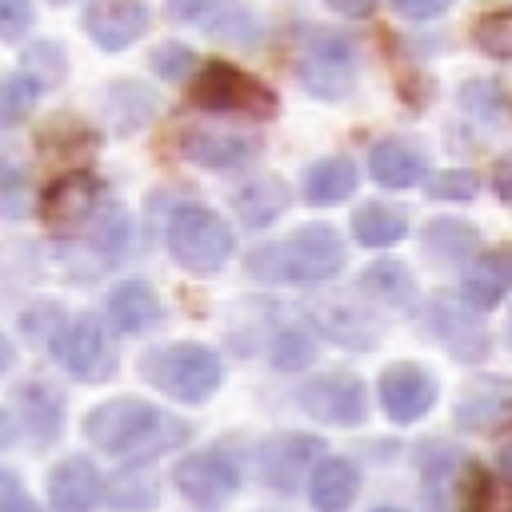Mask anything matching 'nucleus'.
<instances>
[{
	"mask_svg": "<svg viewBox=\"0 0 512 512\" xmlns=\"http://www.w3.org/2000/svg\"><path fill=\"white\" fill-rule=\"evenodd\" d=\"M84 432L100 452L128 460V464H144V460H156V456L180 448L188 436V424L148 400L120 396V400L96 404L84 416Z\"/></svg>",
	"mask_w": 512,
	"mask_h": 512,
	"instance_id": "1",
	"label": "nucleus"
},
{
	"mask_svg": "<svg viewBox=\"0 0 512 512\" xmlns=\"http://www.w3.org/2000/svg\"><path fill=\"white\" fill-rule=\"evenodd\" d=\"M140 372H144V380L152 388H160L164 396L184 400V404H204L224 380L220 356L208 344H192V340L144 352L140 356Z\"/></svg>",
	"mask_w": 512,
	"mask_h": 512,
	"instance_id": "2",
	"label": "nucleus"
},
{
	"mask_svg": "<svg viewBox=\"0 0 512 512\" xmlns=\"http://www.w3.org/2000/svg\"><path fill=\"white\" fill-rule=\"evenodd\" d=\"M232 248H236L232 228L224 224L220 212H212L204 204H184L168 220V252L192 276H216L224 268V260L232 256Z\"/></svg>",
	"mask_w": 512,
	"mask_h": 512,
	"instance_id": "3",
	"label": "nucleus"
},
{
	"mask_svg": "<svg viewBox=\"0 0 512 512\" xmlns=\"http://www.w3.org/2000/svg\"><path fill=\"white\" fill-rule=\"evenodd\" d=\"M192 104L200 108H216V112H252V116H272L276 112V92L268 84H260L256 76L212 60L200 68V76L192 80Z\"/></svg>",
	"mask_w": 512,
	"mask_h": 512,
	"instance_id": "4",
	"label": "nucleus"
},
{
	"mask_svg": "<svg viewBox=\"0 0 512 512\" xmlns=\"http://www.w3.org/2000/svg\"><path fill=\"white\" fill-rule=\"evenodd\" d=\"M300 84L320 100H340L356 76V52L340 32H312L296 60Z\"/></svg>",
	"mask_w": 512,
	"mask_h": 512,
	"instance_id": "5",
	"label": "nucleus"
},
{
	"mask_svg": "<svg viewBox=\"0 0 512 512\" xmlns=\"http://www.w3.org/2000/svg\"><path fill=\"white\" fill-rule=\"evenodd\" d=\"M344 240L332 224H300L284 248L276 252V272L272 276H288V280H300V284H312V280H328L344 268Z\"/></svg>",
	"mask_w": 512,
	"mask_h": 512,
	"instance_id": "6",
	"label": "nucleus"
},
{
	"mask_svg": "<svg viewBox=\"0 0 512 512\" xmlns=\"http://www.w3.org/2000/svg\"><path fill=\"white\" fill-rule=\"evenodd\" d=\"M56 360L76 376V380H108L116 368V352L100 328L96 316H76L56 332L52 344Z\"/></svg>",
	"mask_w": 512,
	"mask_h": 512,
	"instance_id": "7",
	"label": "nucleus"
},
{
	"mask_svg": "<svg viewBox=\"0 0 512 512\" xmlns=\"http://www.w3.org/2000/svg\"><path fill=\"white\" fill-rule=\"evenodd\" d=\"M300 408L320 424H360L368 416V392L352 372H320L300 388Z\"/></svg>",
	"mask_w": 512,
	"mask_h": 512,
	"instance_id": "8",
	"label": "nucleus"
},
{
	"mask_svg": "<svg viewBox=\"0 0 512 512\" xmlns=\"http://www.w3.org/2000/svg\"><path fill=\"white\" fill-rule=\"evenodd\" d=\"M172 480H176L180 496H184L188 504L204 508V512L224 508V504L236 496V488H240L236 464H232L228 456H220V452H192L188 460L176 464Z\"/></svg>",
	"mask_w": 512,
	"mask_h": 512,
	"instance_id": "9",
	"label": "nucleus"
},
{
	"mask_svg": "<svg viewBox=\"0 0 512 512\" xmlns=\"http://www.w3.org/2000/svg\"><path fill=\"white\" fill-rule=\"evenodd\" d=\"M376 392H380V408L388 412L392 424H416L436 404V380H432V372L420 368V364H408V360L404 364H388L380 372Z\"/></svg>",
	"mask_w": 512,
	"mask_h": 512,
	"instance_id": "10",
	"label": "nucleus"
},
{
	"mask_svg": "<svg viewBox=\"0 0 512 512\" xmlns=\"http://www.w3.org/2000/svg\"><path fill=\"white\" fill-rule=\"evenodd\" d=\"M324 456V440L320 436H304V432H280L272 440L260 444L256 460H260V476L264 484H272L276 492H296L304 472Z\"/></svg>",
	"mask_w": 512,
	"mask_h": 512,
	"instance_id": "11",
	"label": "nucleus"
},
{
	"mask_svg": "<svg viewBox=\"0 0 512 512\" xmlns=\"http://www.w3.org/2000/svg\"><path fill=\"white\" fill-rule=\"evenodd\" d=\"M84 32L104 52H120L148 32V8L140 0H92L84 8Z\"/></svg>",
	"mask_w": 512,
	"mask_h": 512,
	"instance_id": "12",
	"label": "nucleus"
},
{
	"mask_svg": "<svg viewBox=\"0 0 512 512\" xmlns=\"http://www.w3.org/2000/svg\"><path fill=\"white\" fill-rule=\"evenodd\" d=\"M180 16L184 20H196L212 40H224V44H252L260 36V20L248 4L240 0H188L180 4Z\"/></svg>",
	"mask_w": 512,
	"mask_h": 512,
	"instance_id": "13",
	"label": "nucleus"
},
{
	"mask_svg": "<svg viewBox=\"0 0 512 512\" xmlns=\"http://www.w3.org/2000/svg\"><path fill=\"white\" fill-rule=\"evenodd\" d=\"M428 324L432 332L440 336V344L456 356V360H468V364H480L488 356V332L476 324V316L464 308V304H452L444 296L432 300V312H428Z\"/></svg>",
	"mask_w": 512,
	"mask_h": 512,
	"instance_id": "14",
	"label": "nucleus"
},
{
	"mask_svg": "<svg viewBox=\"0 0 512 512\" xmlns=\"http://www.w3.org/2000/svg\"><path fill=\"white\" fill-rule=\"evenodd\" d=\"M104 496V480L92 460L68 456L48 472V504L56 512H92Z\"/></svg>",
	"mask_w": 512,
	"mask_h": 512,
	"instance_id": "15",
	"label": "nucleus"
},
{
	"mask_svg": "<svg viewBox=\"0 0 512 512\" xmlns=\"http://www.w3.org/2000/svg\"><path fill=\"white\" fill-rule=\"evenodd\" d=\"M104 308H108V320L116 324V332H128V336H144V332L160 328V320H164V304L144 280L116 284L108 292Z\"/></svg>",
	"mask_w": 512,
	"mask_h": 512,
	"instance_id": "16",
	"label": "nucleus"
},
{
	"mask_svg": "<svg viewBox=\"0 0 512 512\" xmlns=\"http://www.w3.org/2000/svg\"><path fill=\"white\" fill-rule=\"evenodd\" d=\"M96 208V180L84 176V172H68V176H56L44 196H40V216L52 224V228H72L80 220H88Z\"/></svg>",
	"mask_w": 512,
	"mask_h": 512,
	"instance_id": "17",
	"label": "nucleus"
},
{
	"mask_svg": "<svg viewBox=\"0 0 512 512\" xmlns=\"http://www.w3.org/2000/svg\"><path fill=\"white\" fill-rule=\"evenodd\" d=\"M252 140L240 136V132H220V128H188L180 136V152L192 160V164H204V168H236L252 156Z\"/></svg>",
	"mask_w": 512,
	"mask_h": 512,
	"instance_id": "18",
	"label": "nucleus"
},
{
	"mask_svg": "<svg viewBox=\"0 0 512 512\" xmlns=\"http://www.w3.org/2000/svg\"><path fill=\"white\" fill-rule=\"evenodd\" d=\"M368 172L384 188H412L428 176V164H424V152L412 148L408 140H380L368 152Z\"/></svg>",
	"mask_w": 512,
	"mask_h": 512,
	"instance_id": "19",
	"label": "nucleus"
},
{
	"mask_svg": "<svg viewBox=\"0 0 512 512\" xmlns=\"http://www.w3.org/2000/svg\"><path fill=\"white\" fill-rule=\"evenodd\" d=\"M360 488V472L344 456H320L308 480V496L316 512H344Z\"/></svg>",
	"mask_w": 512,
	"mask_h": 512,
	"instance_id": "20",
	"label": "nucleus"
},
{
	"mask_svg": "<svg viewBox=\"0 0 512 512\" xmlns=\"http://www.w3.org/2000/svg\"><path fill=\"white\" fill-rule=\"evenodd\" d=\"M508 284H512V260L508 256H480L468 264V272L460 280V296L472 312H488L500 304Z\"/></svg>",
	"mask_w": 512,
	"mask_h": 512,
	"instance_id": "21",
	"label": "nucleus"
},
{
	"mask_svg": "<svg viewBox=\"0 0 512 512\" xmlns=\"http://www.w3.org/2000/svg\"><path fill=\"white\" fill-rule=\"evenodd\" d=\"M288 200H292V192H288V184L280 176H256L244 188H236V196H232V204H236V212H240V220L248 228L272 224L288 208Z\"/></svg>",
	"mask_w": 512,
	"mask_h": 512,
	"instance_id": "22",
	"label": "nucleus"
},
{
	"mask_svg": "<svg viewBox=\"0 0 512 512\" xmlns=\"http://www.w3.org/2000/svg\"><path fill=\"white\" fill-rule=\"evenodd\" d=\"M424 252L440 264H464L480 252V232L468 220L456 216H436L424 228Z\"/></svg>",
	"mask_w": 512,
	"mask_h": 512,
	"instance_id": "23",
	"label": "nucleus"
},
{
	"mask_svg": "<svg viewBox=\"0 0 512 512\" xmlns=\"http://www.w3.org/2000/svg\"><path fill=\"white\" fill-rule=\"evenodd\" d=\"M356 164L348 156H324L304 172V200L308 204H340L356 192Z\"/></svg>",
	"mask_w": 512,
	"mask_h": 512,
	"instance_id": "24",
	"label": "nucleus"
},
{
	"mask_svg": "<svg viewBox=\"0 0 512 512\" xmlns=\"http://www.w3.org/2000/svg\"><path fill=\"white\" fill-rule=\"evenodd\" d=\"M408 232V216L392 204H380V200H368L352 212V236L364 244V248H392L396 240H404Z\"/></svg>",
	"mask_w": 512,
	"mask_h": 512,
	"instance_id": "25",
	"label": "nucleus"
},
{
	"mask_svg": "<svg viewBox=\"0 0 512 512\" xmlns=\"http://www.w3.org/2000/svg\"><path fill=\"white\" fill-rule=\"evenodd\" d=\"M376 300H384V304H392V308H400V312H408L412 304H416V280L408 276V268L400 264V260H380V264H372V268H364V280H360Z\"/></svg>",
	"mask_w": 512,
	"mask_h": 512,
	"instance_id": "26",
	"label": "nucleus"
},
{
	"mask_svg": "<svg viewBox=\"0 0 512 512\" xmlns=\"http://www.w3.org/2000/svg\"><path fill=\"white\" fill-rule=\"evenodd\" d=\"M456 480H460V452L436 448V456L424 460V504L432 512H452Z\"/></svg>",
	"mask_w": 512,
	"mask_h": 512,
	"instance_id": "27",
	"label": "nucleus"
},
{
	"mask_svg": "<svg viewBox=\"0 0 512 512\" xmlns=\"http://www.w3.org/2000/svg\"><path fill=\"white\" fill-rule=\"evenodd\" d=\"M512 412V396H496V388L488 392H468L456 404V424H464L468 432H492L496 424H504Z\"/></svg>",
	"mask_w": 512,
	"mask_h": 512,
	"instance_id": "28",
	"label": "nucleus"
},
{
	"mask_svg": "<svg viewBox=\"0 0 512 512\" xmlns=\"http://www.w3.org/2000/svg\"><path fill=\"white\" fill-rule=\"evenodd\" d=\"M320 324H324L328 336H332L336 344H344V348H372V344H376V328H372L364 316H356V312H348L344 304H336V300L324 304Z\"/></svg>",
	"mask_w": 512,
	"mask_h": 512,
	"instance_id": "29",
	"label": "nucleus"
},
{
	"mask_svg": "<svg viewBox=\"0 0 512 512\" xmlns=\"http://www.w3.org/2000/svg\"><path fill=\"white\" fill-rule=\"evenodd\" d=\"M20 404H24V416H28V428L40 432V444H48L60 428V400L48 384H28L20 392Z\"/></svg>",
	"mask_w": 512,
	"mask_h": 512,
	"instance_id": "30",
	"label": "nucleus"
},
{
	"mask_svg": "<svg viewBox=\"0 0 512 512\" xmlns=\"http://www.w3.org/2000/svg\"><path fill=\"white\" fill-rule=\"evenodd\" d=\"M472 44H476L484 56L508 60V56H512V8L484 12V16L472 24Z\"/></svg>",
	"mask_w": 512,
	"mask_h": 512,
	"instance_id": "31",
	"label": "nucleus"
},
{
	"mask_svg": "<svg viewBox=\"0 0 512 512\" xmlns=\"http://www.w3.org/2000/svg\"><path fill=\"white\" fill-rule=\"evenodd\" d=\"M64 68H68V60H64L60 44L40 40V44L24 48V72H28V80H36V88H52L56 80H64Z\"/></svg>",
	"mask_w": 512,
	"mask_h": 512,
	"instance_id": "32",
	"label": "nucleus"
},
{
	"mask_svg": "<svg viewBox=\"0 0 512 512\" xmlns=\"http://www.w3.org/2000/svg\"><path fill=\"white\" fill-rule=\"evenodd\" d=\"M316 360V340L304 332V328H284L276 340H272V364L292 372V368H308Z\"/></svg>",
	"mask_w": 512,
	"mask_h": 512,
	"instance_id": "33",
	"label": "nucleus"
},
{
	"mask_svg": "<svg viewBox=\"0 0 512 512\" xmlns=\"http://www.w3.org/2000/svg\"><path fill=\"white\" fill-rule=\"evenodd\" d=\"M32 100H36V84H32L28 76H8V80H0V124L8 128V124H16V120H24V112L32 108Z\"/></svg>",
	"mask_w": 512,
	"mask_h": 512,
	"instance_id": "34",
	"label": "nucleus"
},
{
	"mask_svg": "<svg viewBox=\"0 0 512 512\" xmlns=\"http://www.w3.org/2000/svg\"><path fill=\"white\" fill-rule=\"evenodd\" d=\"M464 512H512V488L492 476H480L464 500Z\"/></svg>",
	"mask_w": 512,
	"mask_h": 512,
	"instance_id": "35",
	"label": "nucleus"
},
{
	"mask_svg": "<svg viewBox=\"0 0 512 512\" xmlns=\"http://www.w3.org/2000/svg\"><path fill=\"white\" fill-rule=\"evenodd\" d=\"M476 188H480V180L468 168H448V172H436L428 180V196L432 200H472Z\"/></svg>",
	"mask_w": 512,
	"mask_h": 512,
	"instance_id": "36",
	"label": "nucleus"
},
{
	"mask_svg": "<svg viewBox=\"0 0 512 512\" xmlns=\"http://www.w3.org/2000/svg\"><path fill=\"white\" fill-rule=\"evenodd\" d=\"M148 64H152V72H160V80H184L192 72V48H184V44H160Z\"/></svg>",
	"mask_w": 512,
	"mask_h": 512,
	"instance_id": "37",
	"label": "nucleus"
},
{
	"mask_svg": "<svg viewBox=\"0 0 512 512\" xmlns=\"http://www.w3.org/2000/svg\"><path fill=\"white\" fill-rule=\"evenodd\" d=\"M32 24V0H0V40H20Z\"/></svg>",
	"mask_w": 512,
	"mask_h": 512,
	"instance_id": "38",
	"label": "nucleus"
},
{
	"mask_svg": "<svg viewBox=\"0 0 512 512\" xmlns=\"http://www.w3.org/2000/svg\"><path fill=\"white\" fill-rule=\"evenodd\" d=\"M0 512H40V508L32 504L28 488L20 484V476L8 472V468H0Z\"/></svg>",
	"mask_w": 512,
	"mask_h": 512,
	"instance_id": "39",
	"label": "nucleus"
},
{
	"mask_svg": "<svg viewBox=\"0 0 512 512\" xmlns=\"http://www.w3.org/2000/svg\"><path fill=\"white\" fill-rule=\"evenodd\" d=\"M448 4H452V0H392V8H396L400 16H408V20H432V16H440Z\"/></svg>",
	"mask_w": 512,
	"mask_h": 512,
	"instance_id": "40",
	"label": "nucleus"
},
{
	"mask_svg": "<svg viewBox=\"0 0 512 512\" xmlns=\"http://www.w3.org/2000/svg\"><path fill=\"white\" fill-rule=\"evenodd\" d=\"M492 188H496V196H500L504 204H512V152L496 160V168H492Z\"/></svg>",
	"mask_w": 512,
	"mask_h": 512,
	"instance_id": "41",
	"label": "nucleus"
},
{
	"mask_svg": "<svg viewBox=\"0 0 512 512\" xmlns=\"http://www.w3.org/2000/svg\"><path fill=\"white\" fill-rule=\"evenodd\" d=\"M332 12H340V16H368L372 8H376V0H324Z\"/></svg>",
	"mask_w": 512,
	"mask_h": 512,
	"instance_id": "42",
	"label": "nucleus"
},
{
	"mask_svg": "<svg viewBox=\"0 0 512 512\" xmlns=\"http://www.w3.org/2000/svg\"><path fill=\"white\" fill-rule=\"evenodd\" d=\"M12 364H16V348H12V340H8V336H0V376H4Z\"/></svg>",
	"mask_w": 512,
	"mask_h": 512,
	"instance_id": "43",
	"label": "nucleus"
},
{
	"mask_svg": "<svg viewBox=\"0 0 512 512\" xmlns=\"http://www.w3.org/2000/svg\"><path fill=\"white\" fill-rule=\"evenodd\" d=\"M500 468L512 476V444H504V448H500Z\"/></svg>",
	"mask_w": 512,
	"mask_h": 512,
	"instance_id": "44",
	"label": "nucleus"
},
{
	"mask_svg": "<svg viewBox=\"0 0 512 512\" xmlns=\"http://www.w3.org/2000/svg\"><path fill=\"white\" fill-rule=\"evenodd\" d=\"M508 348H512V320H508Z\"/></svg>",
	"mask_w": 512,
	"mask_h": 512,
	"instance_id": "45",
	"label": "nucleus"
},
{
	"mask_svg": "<svg viewBox=\"0 0 512 512\" xmlns=\"http://www.w3.org/2000/svg\"><path fill=\"white\" fill-rule=\"evenodd\" d=\"M376 512H404V508H376Z\"/></svg>",
	"mask_w": 512,
	"mask_h": 512,
	"instance_id": "46",
	"label": "nucleus"
}]
</instances>
